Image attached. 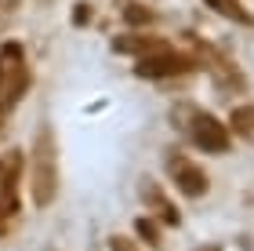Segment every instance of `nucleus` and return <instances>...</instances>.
<instances>
[{"instance_id":"423d86ee","label":"nucleus","mask_w":254,"mask_h":251,"mask_svg":"<svg viewBox=\"0 0 254 251\" xmlns=\"http://www.w3.org/2000/svg\"><path fill=\"white\" fill-rule=\"evenodd\" d=\"M142 197H145V204H149V208H153V211H156V215H160V219H164L167 226H178V208H175V204H171V200L164 197V189H160L156 182H149V178H145Z\"/></svg>"},{"instance_id":"0eeeda50","label":"nucleus","mask_w":254,"mask_h":251,"mask_svg":"<svg viewBox=\"0 0 254 251\" xmlns=\"http://www.w3.org/2000/svg\"><path fill=\"white\" fill-rule=\"evenodd\" d=\"M211 11H218L222 18H233V22H240V26H254V15L240 4V0H203Z\"/></svg>"},{"instance_id":"7ed1b4c3","label":"nucleus","mask_w":254,"mask_h":251,"mask_svg":"<svg viewBox=\"0 0 254 251\" xmlns=\"http://www.w3.org/2000/svg\"><path fill=\"white\" fill-rule=\"evenodd\" d=\"M186 131H189V139L200 146L203 153H225V150H229V142H233L229 128L214 117V113H207V109H189V124H186Z\"/></svg>"},{"instance_id":"f257e3e1","label":"nucleus","mask_w":254,"mask_h":251,"mask_svg":"<svg viewBox=\"0 0 254 251\" xmlns=\"http://www.w3.org/2000/svg\"><path fill=\"white\" fill-rule=\"evenodd\" d=\"M59 193V150H55L51 128H40L29 150V197L37 208H48Z\"/></svg>"},{"instance_id":"6e6552de","label":"nucleus","mask_w":254,"mask_h":251,"mask_svg":"<svg viewBox=\"0 0 254 251\" xmlns=\"http://www.w3.org/2000/svg\"><path fill=\"white\" fill-rule=\"evenodd\" d=\"M229 124H233V131H240V135H254V106H236Z\"/></svg>"},{"instance_id":"1a4fd4ad","label":"nucleus","mask_w":254,"mask_h":251,"mask_svg":"<svg viewBox=\"0 0 254 251\" xmlns=\"http://www.w3.org/2000/svg\"><path fill=\"white\" fill-rule=\"evenodd\" d=\"M124 18L131 22V26H149V22H153V11L142 7V4H131V7H124Z\"/></svg>"},{"instance_id":"f03ea898","label":"nucleus","mask_w":254,"mask_h":251,"mask_svg":"<svg viewBox=\"0 0 254 251\" xmlns=\"http://www.w3.org/2000/svg\"><path fill=\"white\" fill-rule=\"evenodd\" d=\"M192 70H200V59H192V55H182V51H167V48L142 55V59H138V66H134V73L145 77V81L186 77V73H192Z\"/></svg>"},{"instance_id":"9d476101","label":"nucleus","mask_w":254,"mask_h":251,"mask_svg":"<svg viewBox=\"0 0 254 251\" xmlns=\"http://www.w3.org/2000/svg\"><path fill=\"white\" fill-rule=\"evenodd\" d=\"M134 230H138V237H142L145 244H153V248L160 244V230H156V222H153V219H138V222H134Z\"/></svg>"},{"instance_id":"ddd939ff","label":"nucleus","mask_w":254,"mask_h":251,"mask_svg":"<svg viewBox=\"0 0 254 251\" xmlns=\"http://www.w3.org/2000/svg\"><path fill=\"white\" fill-rule=\"evenodd\" d=\"M4 215H7V211L0 208V237H4V230H7V219H4Z\"/></svg>"},{"instance_id":"39448f33","label":"nucleus","mask_w":254,"mask_h":251,"mask_svg":"<svg viewBox=\"0 0 254 251\" xmlns=\"http://www.w3.org/2000/svg\"><path fill=\"white\" fill-rule=\"evenodd\" d=\"M164 48V40L160 37H145V33H124V37L113 40V51L117 55H149V51H160Z\"/></svg>"},{"instance_id":"9b49d317","label":"nucleus","mask_w":254,"mask_h":251,"mask_svg":"<svg viewBox=\"0 0 254 251\" xmlns=\"http://www.w3.org/2000/svg\"><path fill=\"white\" fill-rule=\"evenodd\" d=\"M91 15H95V11H91V4H84V0H80L76 11H73V26H84V22H91Z\"/></svg>"},{"instance_id":"f8f14e48","label":"nucleus","mask_w":254,"mask_h":251,"mask_svg":"<svg viewBox=\"0 0 254 251\" xmlns=\"http://www.w3.org/2000/svg\"><path fill=\"white\" fill-rule=\"evenodd\" d=\"M113 251H138V244L127 241V237H113Z\"/></svg>"},{"instance_id":"4468645a","label":"nucleus","mask_w":254,"mask_h":251,"mask_svg":"<svg viewBox=\"0 0 254 251\" xmlns=\"http://www.w3.org/2000/svg\"><path fill=\"white\" fill-rule=\"evenodd\" d=\"M207 251H218V248H207Z\"/></svg>"},{"instance_id":"20e7f679","label":"nucleus","mask_w":254,"mask_h":251,"mask_svg":"<svg viewBox=\"0 0 254 251\" xmlns=\"http://www.w3.org/2000/svg\"><path fill=\"white\" fill-rule=\"evenodd\" d=\"M167 171H171V178H175L178 193H186L189 200L203 197V193L211 189V182H207V171L196 167L186 153H167Z\"/></svg>"}]
</instances>
